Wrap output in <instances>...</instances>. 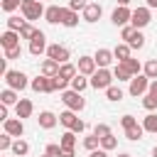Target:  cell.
Masks as SVG:
<instances>
[{
  "label": "cell",
  "instance_id": "6da1fadb",
  "mask_svg": "<svg viewBox=\"0 0 157 157\" xmlns=\"http://www.w3.org/2000/svg\"><path fill=\"white\" fill-rule=\"evenodd\" d=\"M20 10H22V15H25V20H27V22L44 17V12H47V10L42 7V0H22Z\"/></svg>",
  "mask_w": 157,
  "mask_h": 157
},
{
  "label": "cell",
  "instance_id": "7a4b0ae2",
  "mask_svg": "<svg viewBox=\"0 0 157 157\" xmlns=\"http://www.w3.org/2000/svg\"><path fill=\"white\" fill-rule=\"evenodd\" d=\"M113 71H108V69H98L93 76H91V88H96V91H105V88H110L113 86Z\"/></svg>",
  "mask_w": 157,
  "mask_h": 157
},
{
  "label": "cell",
  "instance_id": "3957f363",
  "mask_svg": "<svg viewBox=\"0 0 157 157\" xmlns=\"http://www.w3.org/2000/svg\"><path fill=\"white\" fill-rule=\"evenodd\" d=\"M5 83H7V88H12V91H22V88H27L32 81H27V76H25L22 71L7 69V71H5Z\"/></svg>",
  "mask_w": 157,
  "mask_h": 157
},
{
  "label": "cell",
  "instance_id": "277c9868",
  "mask_svg": "<svg viewBox=\"0 0 157 157\" xmlns=\"http://www.w3.org/2000/svg\"><path fill=\"white\" fill-rule=\"evenodd\" d=\"M61 101H64V105H66L69 110H74V113H78V110L86 108V98H83L78 91H64V93H61Z\"/></svg>",
  "mask_w": 157,
  "mask_h": 157
},
{
  "label": "cell",
  "instance_id": "5b68a950",
  "mask_svg": "<svg viewBox=\"0 0 157 157\" xmlns=\"http://www.w3.org/2000/svg\"><path fill=\"white\" fill-rule=\"evenodd\" d=\"M152 22V12H150V7L145 5V7H135L132 10V20H130V25L135 27V29H142V27H147Z\"/></svg>",
  "mask_w": 157,
  "mask_h": 157
},
{
  "label": "cell",
  "instance_id": "8992f818",
  "mask_svg": "<svg viewBox=\"0 0 157 157\" xmlns=\"http://www.w3.org/2000/svg\"><path fill=\"white\" fill-rule=\"evenodd\" d=\"M150 83H152V81H150L145 74H137V76H132V81H130V88H128V91H130V96H135V98H137V96H145V93L150 91Z\"/></svg>",
  "mask_w": 157,
  "mask_h": 157
},
{
  "label": "cell",
  "instance_id": "52a82bcc",
  "mask_svg": "<svg viewBox=\"0 0 157 157\" xmlns=\"http://www.w3.org/2000/svg\"><path fill=\"white\" fill-rule=\"evenodd\" d=\"M32 91H37V93H54L56 91V86H54V76H37V78H32Z\"/></svg>",
  "mask_w": 157,
  "mask_h": 157
},
{
  "label": "cell",
  "instance_id": "ba28073f",
  "mask_svg": "<svg viewBox=\"0 0 157 157\" xmlns=\"http://www.w3.org/2000/svg\"><path fill=\"white\" fill-rule=\"evenodd\" d=\"M130 20H132V10L130 7H115L113 10V15H110V22L115 25V27H128L130 25Z\"/></svg>",
  "mask_w": 157,
  "mask_h": 157
},
{
  "label": "cell",
  "instance_id": "9c48e42d",
  "mask_svg": "<svg viewBox=\"0 0 157 157\" xmlns=\"http://www.w3.org/2000/svg\"><path fill=\"white\" fill-rule=\"evenodd\" d=\"M47 59H54L56 64H66V61L71 59V52H69L66 47H61V44H49V49H47Z\"/></svg>",
  "mask_w": 157,
  "mask_h": 157
},
{
  "label": "cell",
  "instance_id": "30bf717a",
  "mask_svg": "<svg viewBox=\"0 0 157 157\" xmlns=\"http://www.w3.org/2000/svg\"><path fill=\"white\" fill-rule=\"evenodd\" d=\"M49 47H47V37H44V32L42 29H37V34L29 39V54L32 56H39V54H44Z\"/></svg>",
  "mask_w": 157,
  "mask_h": 157
},
{
  "label": "cell",
  "instance_id": "8fae6325",
  "mask_svg": "<svg viewBox=\"0 0 157 157\" xmlns=\"http://www.w3.org/2000/svg\"><path fill=\"white\" fill-rule=\"evenodd\" d=\"M78 74H83V76H93L96 71H98V64H96V59L93 56H78Z\"/></svg>",
  "mask_w": 157,
  "mask_h": 157
},
{
  "label": "cell",
  "instance_id": "7c38bea8",
  "mask_svg": "<svg viewBox=\"0 0 157 157\" xmlns=\"http://www.w3.org/2000/svg\"><path fill=\"white\" fill-rule=\"evenodd\" d=\"M2 128H5V132L12 135V137H22V135H25V123H22L20 118H10V120H5Z\"/></svg>",
  "mask_w": 157,
  "mask_h": 157
},
{
  "label": "cell",
  "instance_id": "4fadbf2b",
  "mask_svg": "<svg viewBox=\"0 0 157 157\" xmlns=\"http://www.w3.org/2000/svg\"><path fill=\"white\" fill-rule=\"evenodd\" d=\"M93 59H96L98 69H108V66L115 61V54H113V49H98V52L93 54Z\"/></svg>",
  "mask_w": 157,
  "mask_h": 157
},
{
  "label": "cell",
  "instance_id": "5bb4252c",
  "mask_svg": "<svg viewBox=\"0 0 157 157\" xmlns=\"http://www.w3.org/2000/svg\"><path fill=\"white\" fill-rule=\"evenodd\" d=\"M20 32H12V29H5L2 32V37H0V44H2V49H15V47H20Z\"/></svg>",
  "mask_w": 157,
  "mask_h": 157
},
{
  "label": "cell",
  "instance_id": "9a60e30c",
  "mask_svg": "<svg viewBox=\"0 0 157 157\" xmlns=\"http://www.w3.org/2000/svg\"><path fill=\"white\" fill-rule=\"evenodd\" d=\"M101 15H103V7H101L98 2H88V5H86V10H83V20H86V22H91V25H93V22H98V20H101Z\"/></svg>",
  "mask_w": 157,
  "mask_h": 157
},
{
  "label": "cell",
  "instance_id": "2e32d148",
  "mask_svg": "<svg viewBox=\"0 0 157 157\" xmlns=\"http://www.w3.org/2000/svg\"><path fill=\"white\" fill-rule=\"evenodd\" d=\"M37 123H39V128L52 130V128L59 123V115H54L52 110H42V113H39V118H37Z\"/></svg>",
  "mask_w": 157,
  "mask_h": 157
},
{
  "label": "cell",
  "instance_id": "e0dca14e",
  "mask_svg": "<svg viewBox=\"0 0 157 157\" xmlns=\"http://www.w3.org/2000/svg\"><path fill=\"white\" fill-rule=\"evenodd\" d=\"M32 110H34V105H32V101H29V98H20V103L15 105V113H17V118H20V120L29 118V115H32Z\"/></svg>",
  "mask_w": 157,
  "mask_h": 157
},
{
  "label": "cell",
  "instance_id": "ac0fdd59",
  "mask_svg": "<svg viewBox=\"0 0 157 157\" xmlns=\"http://www.w3.org/2000/svg\"><path fill=\"white\" fill-rule=\"evenodd\" d=\"M61 10L64 7H59V5H49L47 12H44V20L49 25H61Z\"/></svg>",
  "mask_w": 157,
  "mask_h": 157
},
{
  "label": "cell",
  "instance_id": "d6986e66",
  "mask_svg": "<svg viewBox=\"0 0 157 157\" xmlns=\"http://www.w3.org/2000/svg\"><path fill=\"white\" fill-rule=\"evenodd\" d=\"M130 52H132V49H130V44H125V42H123V44H118V47L113 49V54H115V61H118V64H123V61L132 59V54H130Z\"/></svg>",
  "mask_w": 157,
  "mask_h": 157
},
{
  "label": "cell",
  "instance_id": "ffe728a7",
  "mask_svg": "<svg viewBox=\"0 0 157 157\" xmlns=\"http://www.w3.org/2000/svg\"><path fill=\"white\" fill-rule=\"evenodd\" d=\"M61 25H64V27H76V25H78V12L64 7V10H61Z\"/></svg>",
  "mask_w": 157,
  "mask_h": 157
},
{
  "label": "cell",
  "instance_id": "44dd1931",
  "mask_svg": "<svg viewBox=\"0 0 157 157\" xmlns=\"http://www.w3.org/2000/svg\"><path fill=\"white\" fill-rule=\"evenodd\" d=\"M88 86H91V78H86L83 74H76V76L71 78V91H78V93H83Z\"/></svg>",
  "mask_w": 157,
  "mask_h": 157
},
{
  "label": "cell",
  "instance_id": "7402d4cb",
  "mask_svg": "<svg viewBox=\"0 0 157 157\" xmlns=\"http://www.w3.org/2000/svg\"><path fill=\"white\" fill-rule=\"evenodd\" d=\"M61 69V64H56L54 59H44L42 61V76H56Z\"/></svg>",
  "mask_w": 157,
  "mask_h": 157
},
{
  "label": "cell",
  "instance_id": "603a6c76",
  "mask_svg": "<svg viewBox=\"0 0 157 157\" xmlns=\"http://www.w3.org/2000/svg\"><path fill=\"white\" fill-rule=\"evenodd\" d=\"M59 123H61L64 128H69V130H71V128L78 123V118H76V113H74V110H69V108H66L64 113H59Z\"/></svg>",
  "mask_w": 157,
  "mask_h": 157
},
{
  "label": "cell",
  "instance_id": "cb8c5ba5",
  "mask_svg": "<svg viewBox=\"0 0 157 157\" xmlns=\"http://www.w3.org/2000/svg\"><path fill=\"white\" fill-rule=\"evenodd\" d=\"M76 74H78V66H74V64H69V61H66V64H61V69H59V74H56V76H61V78L71 81Z\"/></svg>",
  "mask_w": 157,
  "mask_h": 157
},
{
  "label": "cell",
  "instance_id": "d4e9b609",
  "mask_svg": "<svg viewBox=\"0 0 157 157\" xmlns=\"http://www.w3.org/2000/svg\"><path fill=\"white\" fill-rule=\"evenodd\" d=\"M0 101H2V105H17V103H20L17 91H12V88H5V91L0 93Z\"/></svg>",
  "mask_w": 157,
  "mask_h": 157
},
{
  "label": "cell",
  "instance_id": "484cf974",
  "mask_svg": "<svg viewBox=\"0 0 157 157\" xmlns=\"http://www.w3.org/2000/svg\"><path fill=\"white\" fill-rule=\"evenodd\" d=\"M125 44H130V49H142V47H145V34H142L140 29H135L132 37H130Z\"/></svg>",
  "mask_w": 157,
  "mask_h": 157
},
{
  "label": "cell",
  "instance_id": "4316f807",
  "mask_svg": "<svg viewBox=\"0 0 157 157\" xmlns=\"http://www.w3.org/2000/svg\"><path fill=\"white\" fill-rule=\"evenodd\" d=\"M142 128L145 132H157V113H147L142 118Z\"/></svg>",
  "mask_w": 157,
  "mask_h": 157
},
{
  "label": "cell",
  "instance_id": "83f0119b",
  "mask_svg": "<svg viewBox=\"0 0 157 157\" xmlns=\"http://www.w3.org/2000/svg\"><path fill=\"white\" fill-rule=\"evenodd\" d=\"M142 74H145L150 81H157V59H150V61L142 66Z\"/></svg>",
  "mask_w": 157,
  "mask_h": 157
},
{
  "label": "cell",
  "instance_id": "f1b7e54d",
  "mask_svg": "<svg viewBox=\"0 0 157 157\" xmlns=\"http://www.w3.org/2000/svg\"><path fill=\"white\" fill-rule=\"evenodd\" d=\"M113 76L118 78V81H132V74L123 66V64H115V69H113Z\"/></svg>",
  "mask_w": 157,
  "mask_h": 157
},
{
  "label": "cell",
  "instance_id": "f546056e",
  "mask_svg": "<svg viewBox=\"0 0 157 157\" xmlns=\"http://www.w3.org/2000/svg\"><path fill=\"white\" fill-rule=\"evenodd\" d=\"M142 132H145V128H142V125H132V128H128V130H125V137H128V140H132V142H137V140H142Z\"/></svg>",
  "mask_w": 157,
  "mask_h": 157
},
{
  "label": "cell",
  "instance_id": "4dcf8cb0",
  "mask_svg": "<svg viewBox=\"0 0 157 157\" xmlns=\"http://www.w3.org/2000/svg\"><path fill=\"white\" fill-rule=\"evenodd\" d=\"M118 147V137L110 132V135H105V137H101V150H105V152H110V150H115Z\"/></svg>",
  "mask_w": 157,
  "mask_h": 157
},
{
  "label": "cell",
  "instance_id": "1f68e13d",
  "mask_svg": "<svg viewBox=\"0 0 157 157\" xmlns=\"http://www.w3.org/2000/svg\"><path fill=\"white\" fill-rule=\"evenodd\" d=\"M12 152H15L17 157H25V155L29 152V145H27V142H25L22 137H17V140L12 142Z\"/></svg>",
  "mask_w": 157,
  "mask_h": 157
},
{
  "label": "cell",
  "instance_id": "d6a6232c",
  "mask_svg": "<svg viewBox=\"0 0 157 157\" xmlns=\"http://www.w3.org/2000/svg\"><path fill=\"white\" fill-rule=\"evenodd\" d=\"M105 98L113 101V103L123 101V88H120V86H110V88H105Z\"/></svg>",
  "mask_w": 157,
  "mask_h": 157
},
{
  "label": "cell",
  "instance_id": "836d02e7",
  "mask_svg": "<svg viewBox=\"0 0 157 157\" xmlns=\"http://www.w3.org/2000/svg\"><path fill=\"white\" fill-rule=\"evenodd\" d=\"M59 145H61V147H76V132H74V130H66V132L61 135Z\"/></svg>",
  "mask_w": 157,
  "mask_h": 157
},
{
  "label": "cell",
  "instance_id": "e575fe53",
  "mask_svg": "<svg viewBox=\"0 0 157 157\" xmlns=\"http://www.w3.org/2000/svg\"><path fill=\"white\" fill-rule=\"evenodd\" d=\"M83 147H86L88 152H93V150H101V137H96V135H88V137H83Z\"/></svg>",
  "mask_w": 157,
  "mask_h": 157
},
{
  "label": "cell",
  "instance_id": "d590c367",
  "mask_svg": "<svg viewBox=\"0 0 157 157\" xmlns=\"http://www.w3.org/2000/svg\"><path fill=\"white\" fill-rule=\"evenodd\" d=\"M25 22H27V20H20L17 15H10V17H7V29H12V32H20Z\"/></svg>",
  "mask_w": 157,
  "mask_h": 157
},
{
  "label": "cell",
  "instance_id": "8d00e7d4",
  "mask_svg": "<svg viewBox=\"0 0 157 157\" xmlns=\"http://www.w3.org/2000/svg\"><path fill=\"white\" fill-rule=\"evenodd\" d=\"M123 66H125L132 76H137V74L142 71V66H140V61H137V59H128V61H123Z\"/></svg>",
  "mask_w": 157,
  "mask_h": 157
},
{
  "label": "cell",
  "instance_id": "74e56055",
  "mask_svg": "<svg viewBox=\"0 0 157 157\" xmlns=\"http://www.w3.org/2000/svg\"><path fill=\"white\" fill-rule=\"evenodd\" d=\"M34 34H37V29H34L29 22H25V25H22V29H20V37H22V39H32Z\"/></svg>",
  "mask_w": 157,
  "mask_h": 157
},
{
  "label": "cell",
  "instance_id": "f35d334b",
  "mask_svg": "<svg viewBox=\"0 0 157 157\" xmlns=\"http://www.w3.org/2000/svg\"><path fill=\"white\" fill-rule=\"evenodd\" d=\"M12 135H7V132H2L0 135V152H5V150H12Z\"/></svg>",
  "mask_w": 157,
  "mask_h": 157
},
{
  "label": "cell",
  "instance_id": "ab89813d",
  "mask_svg": "<svg viewBox=\"0 0 157 157\" xmlns=\"http://www.w3.org/2000/svg\"><path fill=\"white\" fill-rule=\"evenodd\" d=\"M142 105H145V110H150V113H152V110L157 108V98H155L152 93H145V98H142Z\"/></svg>",
  "mask_w": 157,
  "mask_h": 157
},
{
  "label": "cell",
  "instance_id": "60d3db41",
  "mask_svg": "<svg viewBox=\"0 0 157 157\" xmlns=\"http://www.w3.org/2000/svg\"><path fill=\"white\" fill-rule=\"evenodd\" d=\"M20 56H22V47H15V49H5V61L20 59Z\"/></svg>",
  "mask_w": 157,
  "mask_h": 157
},
{
  "label": "cell",
  "instance_id": "b9f144b4",
  "mask_svg": "<svg viewBox=\"0 0 157 157\" xmlns=\"http://www.w3.org/2000/svg\"><path fill=\"white\" fill-rule=\"evenodd\" d=\"M93 135H96V137H105V135H110V128H108L105 123H98V125L93 128Z\"/></svg>",
  "mask_w": 157,
  "mask_h": 157
},
{
  "label": "cell",
  "instance_id": "7bdbcfd3",
  "mask_svg": "<svg viewBox=\"0 0 157 157\" xmlns=\"http://www.w3.org/2000/svg\"><path fill=\"white\" fill-rule=\"evenodd\" d=\"M120 125H123V130H128V128H132V125H137V120H135V115H123L120 118Z\"/></svg>",
  "mask_w": 157,
  "mask_h": 157
},
{
  "label": "cell",
  "instance_id": "ee69618b",
  "mask_svg": "<svg viewBox=\"0 0 157 157\" xmlns=\"http://www.w3.org/2000/svg\"><path fill=\"white\" fill-rule=\"evenodd\" d=\"M86 5H88V0H69V10H74V12L86 10Z\"/></svg>",
  "mask_w": 157,
  "mask_h": 157
},
{
  "label": "cell",
  "instance_id": "f6af8a7d",
  "mask_svg": "<svg viewBox=\"0 0 157 157\" xmlns=\"http://www.w3.org/2000/svg\"><path fill=\"white\" fill-rule=\"evenodd\" d=\"M22 5V0H2V10L5 12H12V10H17Z\"/></svg>",
  "mask_w": 157,
  "mask_h": 157
},
{
  "label": "cell",
  "instance_id": "bcb514c9",
  "mask_svg": "<svg viewBox=\"0 0 157 157\" xmlns=\"http://www.w3.org/2000/svg\"><path fill=\"white\" fill-rule=\"evenodd\" d=\"M54 86H56V91H64L66 86H71V81H66V78H61V76H54Z\"/></svg>",
  "mask_w": 157,
  "mask_h": 157
},
{
  "label": "cell",
  "instance_id": "7dc6e473",
  "mask_svg": "<svg viewBox=\"0 0 157 157\" xmlns=\"http://www.w3.org/2000/svg\"><path fill=\"white\" fill-rule=\"evenodd\" d=\"M47 155H49V157H59V155H61V145H54V142L47 145Z\"/></svg>",
  "mask_w": 157,
  "mask_h": 157
},
{
  "label": "cell",
  "instance_id": "c3c4849f",
  "mask_svg": "<svg viewBox=\"0 0 157 157\" xmlns=\"http://www.w3.org/2000/svg\"><path fill=\"white\" fill-rule=\"evenodd\" d=\"M132 32H135V27H132V25H128V27H123V29H120V39H125V42H128V39L132 37Z\"/></svg>",
  "mask_w": 157,
  "mask_h": 157
},
{
  "label": "cell",
  "instance_id": "681fc988",
  "mask_svg": "<svg viewBox=\"0 0 157 157\" xmlns=\"http://www.w3.org/2000/svg\"><path fill=\"white\" fill-rule=\"evenodd\" d=\"M59 157H76V150L74 147H61V155Z\"/></svg>",
  "mask_w": 157,
  "mask_h": 157
},
{
  "label": "cell",
  "instance_id": "f907efd6",
  "mask_svg": "<svg viewBox=\"0 0 157 157\" xmlns=\"http://www.w3.org/2000/svg\"><path fill=\"white\" fill-rule=\"evenodd\" d=\"M88 157H108V152L105 150H93V152H88Z\"/></svg>",
  "mask_w": 157,
  "mask_h": 157
},
{
  "label": "cell",
  "instance_id": "816d5d0a",
  "mask_svg": "<svg viewBox=\"0 0 157 157\" xmlns=\"http://www.w3.org/2000/svg\"><path fill=\"white\" fill-rule=\"evenodd\" d=\"M0 120H2V123L10 120V118H7V105H0Z\"/></svg>",
  "mask_w": 157,
  "mask_h": 157
},
{
  "label": "cell",
  "instance_id": "f5cc1de1",
  "mask_svg": "<svg viewBox=\"0 0 157 157\" xmlns=\"http://www.w3.org/2000/svg\"><path fill=\"white\" fill-rule=\"evenodd\" d=\"M147 93H152V96L157 98V81H152V83H150V91H147Z\"/></svg>",
  "mask_w": 157,
  "mask_h": 157
},
{
  "label": "cell",
  "instance_id": "db71d44e",
  "mask_svg": "<svg viewBox=\"0 0 157 157\" xmlns=\"http://www.w3.org/2000/svg\"><path fill=\"white\" fill-rule=\"evenodd\" d=\"M130 2H132V0H118V5H120V7H128Z\"/></svg>",
  "mask_w": 157,
  "mask_h": 157
},
{
  "label": "cell",
  "instance_id": "11a10c76",
  "mask_svg": "<svg viewBox=\"0 0 157 157\" xmlns=\"http://www.w3.org/2000/svg\"><path fill=\"white\" fill-rule=\"evenodd\" d=\"M147 7H150V10H155V7H157V0H147Z\"/></svg>",
  "mask_w": 157,
  "mask_h": 157
},
{
  "label": "cell",
  "instance_id": "9f6ffc18",
  "mask_svg": "<svg viewBox=\"0 0 157 157\" xmlns=\"http://www.w3.org/2000/svg\"><path fill=\"white\" fill-rule=\"evenodd\" d=\"M118 157H132V155H128V152H120V155H118Z\"/></svg>",
  "mask_w": 157,
  "mask_h": 157
},
{
  "label": "cell",
  "instance_id": "6f0895ef",
  "mask_svg": "<svg viewBox=\"0 0 157 157\" xmlns=\"http://www.w3.org/2000/svg\"><path fill=\"white\" fill-rule=\"evenodd\" d=\"M152 157H157V145H155V150H152Z\"/></svg>",
  "mask_w": 157,
  "mask_h": 157
},
{
  "label": "cell",
  "instance_id": "680465c9",
  "mask_svg": "<svg viewBox=\"0 0 157 157\" xmlns=\"http://www.w3.org/2000/svg\"><path fill=\"white\" fill-rule=\"evenodd\" d=\"M42 157H49V155H47V152H44V155H42Z\"/></svg>",
  "mask_w": 157,
  "mask_h": 157
}]
</instances>
